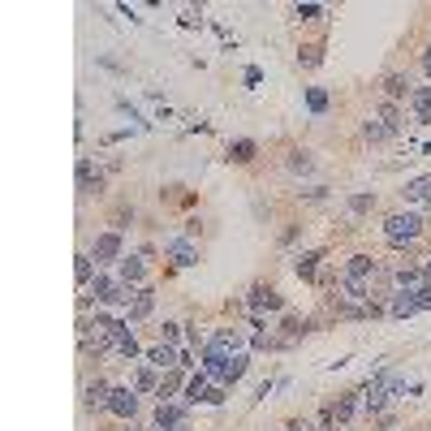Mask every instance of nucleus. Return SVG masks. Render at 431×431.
Wrapping results in <instances>:
<instances>
[{"instance_id":"obj_25","label":"nucleus","mask_w":431,"mask_h":431,"mask_svg":"<svg viewBox=\"0 0 431 431\" xmlns=\"http://www.w3.org/2000/svg\"><path fill=\"white\" fill-rule=\"evenodd\" d=\"M319 259H324L319 250H307V254H298V259H294V272H298L302 280H311V276H315V267H319Z\"/></svg>"},{"instance_id":"obj_2","label":"nucleus","mask_w":431,"mask_h":431,"mask_svg":"<svg viewBox=\"0 0 431 431\" xmlns=\"http://www.w3.org/2000/svg\"><path fill=\"white\" fill-rule=\"evenodd\" d=\"M419 311H431V285H427V289H414V294H401V289L388 294V315L410 319V315H419Z\"/></svg>"},{"instance_id":"obj_19","label":"nucleus","mask_w":431,"mask_h":431,"mask_svg":"<svg viewBox=\"0 0 431 431\" xmlns=\"http://www.w3.org/2000/svg\"><path fill=\"white\" fill-rule=\"evenodd\" d=\"M410 108H414V117H419V125H431V87H414Z\"/></svg>"},{"instance_id":"obj_34","label":"nucleus","mask_w":431,"mask_h":431,"mask_svg":"<svg viewBox=\"0 0 431 431\" xmlns=\"http://www.w3.org/2000/svg\"><path fill=\"white\" fill-rule=\"evenodd\" d=\"M199 229H203V220H199V216H190V220H186V229H181V237H186V242H195Z\"/></svg>"},{"instance_id":"obj_11","label":"nucleus","mask_w":431,"mask_h":431,"mask_svg":"<svg viewBox=\"0 0 431 431\" xmlns=\"http://www.w3.org/2000/svg\"><path fill=\"white\" fill-rule=\"evenodd\" d=\"M250 311H285V298L267 285H254L250 289Z\"/></svg>"},{"instance_id":"obj_41","label":"nucleus","mask_w":431,"mask_h":431,"mask_svg":"<svg viewBox=\"0 0 431 431\" xmlns=\"http://www.w3.org/2000/svg\"><path fill=\"white\" fill-rule=\"evenodd\" d=\"M423 69H427V78H431V47L423 52Z\"/></svg>"},{"instance_id":"obj_5","label":"nucleus","mask_w":431,"mask_h":431,"mask_svg":"<svg viewBox=\"0 0 431 431\" xmlns=\"http://www.w3.org/2000/svg\"><path fill=\"white\" fill-rule=\"evenodd\" d=\"M91 259H95V267L121 263V259H125V254H121V233H117V229H108V233H100V237H95V246H91Z\"/></svg>"},{"instance_id":"obj_10","label":"nucleus","mask_w":431,"mask_h":431,"mask_svg":"<svg viewBox=\"0 0 431 431\" xmlns=\"http://www.w3.org/2000/svg\"><path fill=\"white\" fill-rule=\"evenodd\" d=\"M147 362L155 366V371H173V366H181V349H173V345H151L147 349Z\"/></svg>"},{"instance_id":"obj_6","label":"nucleus","mask_w":431,"mask_h":431,"mask_svg":"<svg viewBox=\"0 0 431 431\" xmlns=\"http://www.w3.org/2000/svg\"><path fill=\"white\" fill-rule=\"evenodd\" d=\"M117 280L130 285V289H142V280H147V263H142L138 254H125L121 267H117Z\"/></svg>"},{"instance_id":"obj_24","label":"nucleus","mask_w":431,"mask_h":431,"mask_svg":"<svg viewBox=\"0 0 431 431\" xmlns=\"http://www.w3.org/2000/svg\"><path fill=\"white\" fill-rule=\"evenodd\" d=\"M203 397H207V371L199 366V375H190V379H186V406L203 401Z\"/></svg>"},{"instance_id":"obj_28","label":"nucleus","mask_w":431,"mask_h":431,"mask_svg":"<svg viewBox=\"0 0 431 431\" xmlns=\"http://www.w3.org/2000/svg\"><path fill=\"white\" fill-rule=\"evenodd\" d=\"M298 65H302V69H319V65H324V43L302 47V52H298Z\"/></svg>"},{"instance_id":"obj_14","label":"nucleus","mask_w":431,"mask_h":431,"mask_svg":"<svg viewBox=\"0 0 431 431\" xmlns=\"http://www.w3.org/2000/svg\"><path fill=\"white\" fill-rule=\"evenodd\" d=\"M341 302H371V280L341 276Z\"/></svg>"},{"instance_id":"obj_27","label":"nucleus","mask_w":431,"mask_h":431,"mask_svg":"<svg viewBox=\"0 0 431 431\" xmlns=\"http://www.w3.org/2000/svg\"><path fill=\"white\" fill-rule=\"evenodd\" d=\"M74 276H78V285H91L95 276H100V272H95V259H91V254H78V259H74Z\"/></svg>"},{"instance_id":"obj_8","label":"nucleus","mask_w":431,"mask_h":431,"mask_svg":"<svg viewBox=\"0 0 431 431\" xmlns=\"http://www.w3.org/2000/svg\"><path fill=\"white\" fill-rule=\"evenodd\" d=\"M108 414H117V419H134V414H138V393L134 388H113V397H108Z\"/></svg>"},{"instance_id":"obj_43","label":"nucleus","mask_w":431,"mask_h":431,"mask_svg":"<svg viewBox=\"0 0 431 431\" xmlns=\"http://www.w3.org/2000/svg\"><path fill=\"white\" fill-rule=\"evenodd\" d=\"M285 431H289V427H285Z\"/></svg>"},{"instance_id":"obj_1","label":"nucleus","mask_w":431,"mask_h":431,"mask_svg":"<svg viewBox=\"0 0 431 431\" xmlns=\"http://www.w3.org/2000/svg\"><path fill=\"white\" fill-rule=\"evenodd\" d=\"M397 393H406L401 371H397V366H384V371L366 384V414H379V410L388 406V397H397Z\"/></svg>"},{"instance_id":"obj_29","label":"nucleus","mask_w":431,"mask_h":431,"mask_svg":"<svg viewBox=\"0 0 431 431\" xmlns=\"http://www.w3.org/2000/svg\"><path fill=\"white\" fill-rule=\"evenodd\" d=\"M362 138H366V142H379V138H393V130L384 125V117H379V121H366V125H362Z\"/></svg>"},{"instance_id":"obj_33","label":"nucleus","mask_w":431,"mask_h":431,"mask_svg":"<svg viewBox=\"0 0 431 431\" xmlns=\"http://www.w3.org/2000/svg\"><path fill=\"white\" fill-rule=\"evenodd\" d=\"M181 26H186V30L203 26V13H199V9H181Z\"/></svg>"},{"instance_id":"obj_18","label":"nucleus","mask_w":431,"mask_h":431,"mask_svg":"<svg viewBox=\"0 0 431 431\" xmlns=\"http://www.w3.org/2000/svg\"><path fill=\"white\" fill-rule=\"evenodd\" d=\"M155 311V294L147 289V285H142V289L134 294V302H130V324H138V319H147Z\"/></svg>"},{"instance_id":"obj_31","label":"nucleus","mask_w":431,"mask_h":431,"mask_svg":"<svg viewBox=\"0 0 431 431\" xmlns=\"http://www.w3.org/2000/svg\"><path fill=\"white\" fill-rule=\"evenodd\" d=\"M117 354H121V358H138V337H134V328L117 341Z\"/></svg>"},{"instance_id":"obj_37","label":"nucleus","mask_w":431,"mask_h":431,"mask_svg":"<svg viewBox=\"0 0 431 431\" xmlns=\"http://www.w3.org/2000/svg\"><path fill=\"white\" fill-rule=\"evenodd\" d=\"M375 199L371 195H354V199H349V212H366V207H371Z\"/></svg>"},{"instance_id":"obj_3","label":"nucleus","mask_w":431,"mask_h":431,"mask_svg":"<svg viewBox=\"0 0 431 431\" xmlns=\"http://www.w3.org/2000/svg\"><path fill=\"white\" fill-rule=\"evenodd\" d=\"M419 233H423V220L414 216V212H397V216L384 220V237H388L393 246H406V242H414Z\"/></svg>"},{"instance_id":"obj_23","label":"nucleus","mask_w":431,"mask_h":431,"mask_svg":"<svg viewBox=\"0 0 431 431\" xmlns=\"http://www.w3.org/2000/svg\"><path fill=\"white\" fill-rule=\"evenodd\" d=\"M254 151H259V142H254V138L229 142V159H233V164H246V159H254Z\"/></svg>"},{"instance_id":"obj_16","label":"nucleus","mask_w":431,"mask_h":431,"mask_svg":"<svg viewBox=\"0 0 431 431\" xmlns=\"http://www.w3.org/2000/svg\"><path fill=\"white\" fill-rule=\"evenodd\" d=\"M246 371H250V358H246V354H233V358L225 362V371H220L216 379H220V384H225V388H229V384H237V379H242Z\"/></svg>"},{"instance_id":"obj_4","label":"nucleus","mask_w":431,"mask_h":431,"mask_svg":"<svg viewBox=\"0 0 431 431\" xmlns=\"http://www.w3.org/2000/svg\"><path fill=\"white\" fill-rule=\"evenodd\" d=\"M358 397H362V393H345L337 406H328V410H324V419H319V427H324V431H341L349 419H354V410H358Z\"/></svg>"},{"instance_id":"obj_17","label":"nucleus","mask_w":431,"mask_h":431,"mask_svg":"<svg viewBox=\"0 0 431 431\" xmlns=\"http://www.w3.org/2000/svg\"><path fill=\"white\" fill-rule=\"evenodd\" d=\"M384 95H388V104H397V100H410V95H414L410 78H406V74H388V78H384Z\"/></svg>"},{"instance_id":"obj_13","label":"nucleus","mask_w":431,"mask_h":431,"mask_svg":"<svg viewBox=\"0 0 431 431\" xmlns=\"http://www.w3.org/2000/svg\"><path fill=\"white\" fill-rule=\"evenodd\" d=\"M379 272L371 254H349V263H345V276H354V280H371Z\"/></svg>"},{"instance_id":"obj_35","label":"nucleus","mask_w":431,"mask_h":431,"mask_svg":"<svg viewBox=\"0 0 431 431\" xmlns=\"http://www.w3.org/2000/svg\"><path fill=\"white\" fill-rule=\"evenodd\" d=\"M289 168H294V173H307V168H311L307 151H294V155H289Z\"/></svg>"},{"instance_id":"obj_40","label":"nucleus","mask_w":431,"mask_h":431,"mask_svg":"<svg viewBox=\"0 0 431 431\" xmlns=\"http://www.w3.org/2000/svg\"><path fill=\"white\" fill-rule=\"evenodd\" d=\"M289 431H315V423H311V419H294Z\"/></svg>"},{"instance_id":"obj_22","label":"nucleus","mask_w":431,"mask_h":431,"mask_svg":"<svg viewBox=\"0 0 431 431\" xmlns=\"http://www.w3.org/2000/svg\"><path fill=\"white\" fill-rule=\"evenodd\" d=\"M181 375H186V366H173V371H168L164 379H159V388H155V397H159V401H173V393L181 388Z\"/></svg>"},{"instance_id":"obj_15","label":"nucleus","mask_w":431,"mask_h":431,"mask_svg":"<svg viewBox=\"0 0 431 431\" xmlns=\"http://www.w3.org/2000/svg\"><path fill=\"white\" fill-rule=\"evenodd\" d=\"M108 397H113V388H108L104 379H91V384L82 388V401H87V410H108Z\"/></svg>"},{"instance_id":"obj_21","label":"nucleus","mask_w":431,"mask_h":431,"mask_svg":"<svg viewBox=\"0 0 431 431\" xmlns=\"http://www.w3.org/2000/svg\"><path fill=\"white\" fill-rule=\"evenodd\" d=\"M212 345L229 349V354H233V349H237V354H242V345H246V332H242V328H220L216 337H212Z\"/></svg>"},{"instance_id":"obj_39","label":"nucleus","mask_w":431,"mask_h":431,"mask_svg":"<svg viewBox=\"0 0 431 431\" xmlns=\"http://www.w3.org/2000/svg\"><path fill=\"white\" fill-rule=\"evenodd\" d=\"M242 82H246V87H259V82H263V69H254V65H250V69L242 74Z\"/></svg>"},{"instance_id":"obj_38","label":"nucleus","mask_w":431,"mask_h":431,"mask_svg":"<svg viewBox=\"0 0 431 431\" xmlns=\"http://www.w3.org/2000/svg\"><path fill=\"white\" fill-rule=\"evenodd\" d=\"M203 401H207V406H220V401H225V384H216V388H207V397H203Z\"/></svg>"},{"instance_id":"obj_7","label":"nucleus","mask_w":431,"mask_h":431,"mask_svg":"<svg viewBox=\"0 0 431 431\" xmlns=\"http://www.w3.org/2000/svg\"><path fill=\"white\" fill-rule=\"evenodd\" d=\"M164 254L173 259V267H195L199 263V246L186 242V237H173V242L164 246Z\"/></svg>"},{"instance_id":"obj_12","label":"nucleus","mask_w":431,"mask_h":431,"mask_svg":"<svg viewBox=\"0 0 431 431\" xmlns=\"http://www.w3.org/2000/svg\"><path fill=\"white\" fill-rule=\"evenodd\" d=\"M393 285H397V289H401V294H414V289H427V276H423V267H401V272H397L393 276Z\"/></svg>"},{"instance_id":"obj_9","label":"nucleus","mask_w":431,"mask_h":431,"mask_svg":"<svg viewBox=\"0 0 431 431\" xmlns=\"http://www.w3.org/2000/svg\"><path fill=\"white\" fill-rule=\"evenodd\" d=\"M100 190H104V173H95L91 155H82L78 159V195H100Z\"/></svg>"},{"instance_id":"obj_20","label":"nucleus","mask_w":431,"mask_h":431,"mask_svg":"<svg viewBox=\"0 0 431 431\" xmlns=\"http://www.w3.org/2000/svg\"><path fill=\"white\" fill-rule=\"evenodd\" d=\"M401 199H406V203H431V173H427V177H414V181H406Z\"/></svg>"},{"instance_id":"obj_30","label":"nucleus","mask_w":431,"mask_h":431,"mask_svg":"<svg viewBox=\"0 0 431 431\" xmlns=\"http://www.w3.org/2000/svg\"><path fill=\"white\" fill-rule=\"evenodd\" d=\"M307 108H311V113H328V91L324 87H311L307 91Z\"/></svg>"},{"instance_id":"obj_42","label":"nucleus","mask_w":431,"mask_h":431,"mask_svg":"<svg viewBox=\"0 0 431 431\" xmlns=\"http://www.w3.org/2000/svg\"><path fill=\"white\" fill-rule=\"evenodd\" d=\"M423 276H427V280H431V254H427V263H423Z\"/></svg>"},{"instance_id":"obj_36","label":"nucleus","mask_w":431,"mask_h":431,"mask_svg":"<svg viewBox=\"0 0 431 431\" xmlns=\"http://www.w3.org/2000/svg\"><path fill=\"white\" fill-rule=\"evenodd\" d=\"M319 13H324V9H319V5H298V18H302V22H315V18H319Z\"/></svg>"},{"instance_id":"obj_26","label":"nucleus","mask_w":431,"mask_h":431,"mask_svg":"<svg viewBox=\"0 0 431 431\" xmlns=\"http://www.w3.org/2000/svg\"><path fill=\"white\" fill-rule=\"evenodd\" d=\"M151 388H159V371L147 362V366H138V375H134V393H151Z\"/></svg>"},{"instance_id":"obj_32","label":"nucleus","mask_w":431,"mask_h":431,"mask_svg":"<svg viewBox=\"0 0 431 431\" xmlns=\"http://www.w3.org/2000/svg\"><path fill=\"white\" fill-rule=\"evenodd\" d=\"M159 341L177 349V341H181V324H164V332H159Z\"/></svg>"}]
</instances>
